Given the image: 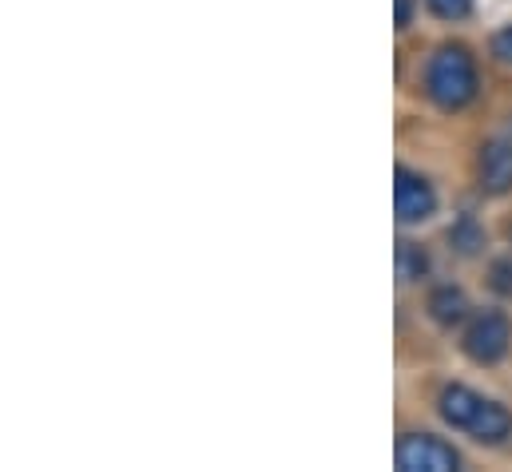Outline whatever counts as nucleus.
<instances>
[{
    "label": "nucleus",
    "instance_id": "f257e3e1",
    "mask_svg": "<svg viewBox=\"0 0 512 472\" xmlns=\"http://www.w3.org/2000/svg\"><path fill=\"white\" fill-rule=\"evenodd\" d=\"M425 88H429V100L445 112H457L465 108L473 96H477V68H473V56L461 48V44H445L433 52L429 60V72H425Z\"/></svg>",
    "mask_w": 512,
    "mask_h": 472
},
{
    "label": "nucleus",
    "instance_id": "f03ea898",
    "mask_svg": "<svg viewBox=\"0 0 512 472\" xmlns=\"http://www.w3.org/2000/svg\"><path fill=\"white\" fill-rule=\"evenodd\" d=\"M509 342H512L509 318L497 314V310L477 314V318L469 322V330H465V354L473 357L477 365H493V361H501V357L509 354Z\"/></svg>",
    "mask_w": 512,
    "mask_h": 472
},
{
    "label": "nucleus",
    "instance_id": "7ed1b4c3",
    "mask_svg": "<svg viewBox=\"0 0 512 472\" xmlns=\"http://www.w3.org/2000/svg\"><path fill=\"white\" fill-rule=\"evenodd\" d=\"M397 465L405 472H453L457 469V453L445 441L429 437V433H409L397 445Z\"/></svg>",
    "mask_w": 512,
    "mask_h": 472
},
{
    "label": "nucleus",
    "instance_id": "20e7f679",
    "mask_svg": "<svg viewBox=\"0 0 512 472\" xmlns=\"http://www.w3.org/2000/svg\"><path fill=\"white\" fill-rule=\"evenodd\" d=\"M393 179H397V183H393V207H397V219H401V223H425V219L433 215V207H437L433 187H429L417 171H409V167H397Z\"/></svg>",
    "mask_w": 512,
    "mask_h": 472
},
{
    "label": "nucleus",
    "instance_id": "39448f33",
    "mask_svg": "<svg viewBox=\"0 0 512 472\" xmlns=\"http://www.w3.org/2000/svg\"><path fill=\"white\" fill-rule=\"evenodd\" d=\"M477 179H481V191H489V195H505V191H512V143L493 139V143L481 147Z\"/></svg>",
    "mask_w": 512,
    "mask_h": 472
},
{
    "label": "nucleus",
    "instance_id": "423d86ee",
    "mask_svg": "<svg viewBox=\"0 0 512 472\" xmlns=\"http://www.w3.org/2000/svg\"><path fill=\"white\" fill-rule=\"evenodd\" d=\"M481 409H485V397H477L473 389H465V385L441 389V417H445L453 429H465V433H469Z\"/></svg>",
    "mask_w": 512,
    "mask_h": 472
},
{
    "label": "nucleus",
    "instance_id": "0eeeda50",
    "mask_svg": "<svg viewBox=\"0 0 512 472\" xmlns=\"http://www.w3.org/2000/svg\"><path fill=\"white\" fill-rule=\"evenodd\" d=\"M477 441H489V445H497V441H505L512 433V417L505 405H497V401H485V409L477 413V421H473V429H469Z\"/></svg>",
    "mask_w": 512,
    "mask_h": 472
},
{
    "label": "nucleus",
    "instance_id": "6e6552de",
    "mask_svg": "<svg viewBox=\"0 0 512 472\" xmlns=\"http://www.w3.org/2000/svg\"><path fill=\"white\" fill-rule=\"evenodd\" d=\"M465 310H469V302H465V294H461L457 286H437V290L429 294V314H433V322H441V326L461 322Z\"/></svg>",
    "mask_w": 512,
    "mask_h": 472
},
{
    "label": "nucleus",
    "instance_id": "1a4fd4ad",
    "mask_svg": "<svg viewBox=\"0 0 512 472\" xmlns=\"http://www.w3.org/2000/svg\"><path fill=\"white\" fill-rule=\"evenodd\" d=\"M425 270H429L425 250L413 246V242H401V246H397V274H401V282H417Z\"/></svg>",
    "mask_w": 512,
    "mask_h": 472
},
{
    "label": "nucleus",
    "instance_id": "9d476101",
    "mask_svg": "<svg viewBox=\"0 0 512 472\" xmlns=\"http://www.w3.org/2000/svg\"><path fill=\"white\" fill-rule=\"evenodd\" d=\"M449 242H453L461 254H477V250L485 246V235H481V227H477V223L465 215V219H457V223H453V231H449Z\"/></svg>",
    "mask_w": 512,
    "mask_h": 472
},
{
    "label": "nucleus",
    "instance_id": "9b49d317",
    "mask_svg": "<svg viewBox=\"0 0 512 472\" xmlns=\"http://www.w3.org/2000/svg\"><path fill=\"white\" fill-rule=\"evenodd\" d=\"M429 8L441 16V20H465L473 0H429Z\"/></svg>",
    "mask_w": 512,
    "mask_h": 472
},
{
    "label": "nucleus",
    "instance_id": "f8f14e48",
    "mask_svg": "<svg viewBox=\"0 0 512 472\" xmlns=\"http://www.w3.org/2000/svg\"><path fill=\"white\" fill-rule=\"evenodd\" d=\"M493 290L497 294H512V258L493 262Z\"/></svg>",
    "mask_w": 512,
    "mask_h": 472
},
{
    "label": "nucleus",
    "instance_id": "ddd939ff",
    "mask_svg": "<svg viewBox=\"0 0 512 472\" xmlns=\"http://www.w3.org/2000/svg\"><path fill=\"white\" fill-rule=\"evenodd\" d=\"M493 52H497L505 64H512V28H501V32L493 36Z\"/></svg>",
    "mask_w": 512,
    "mask_h": 472
},
{
    "label": "nucleus",
    "instance_id": "4468645a",
    "mask_svg": "<svg viewBox=\"0 0 512 472\" xmlns=\"http://www.w3.org/2000/svg\"><path fill=\"white\" fill-rule=\"evenodd\" d=\"M413 20V0H397V28H405Z\"/></svg>",
    "mask_w": 512,
    "mask_h": 472
}]
</instances>
